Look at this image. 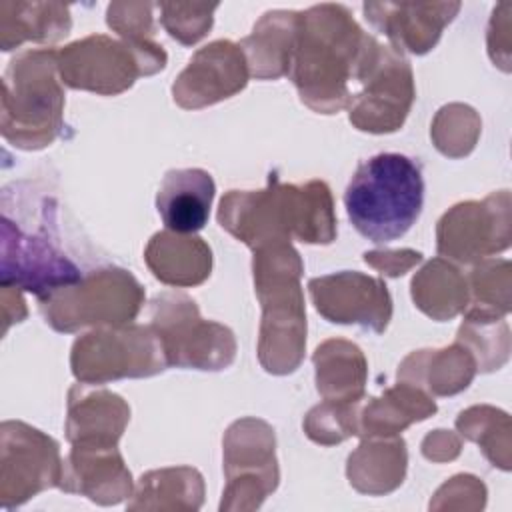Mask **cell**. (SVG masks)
I'll return each mask as SVG.
<instances>
[{"label": "cell", "instance_id": "6da1fadb", "mask_svg": "<svg viewBox=\"0 0 512 512\" xmlns=\"http://www.w3.org/2000/svg\"><path fill=\"white\" fill-rule=\"evenodd\" d=\"M378 46L340 4H320L298 14L288 72L302 102L324 114L346 106L352 98L348 82L362 80Z\"/></svg>", "mask_w": 512, "mask_h": 512}, {"label": "cell", "instance_id": "7a4b0ae2", "mask_svg": "<svg viewBox=\"0 0 512 512\" xmlns=\"http://www.w3.org/2000/svg\"><path fill=\"white\" fill-rule=\"evenodd\" d=\"M424 204V178L418 164L396 152L364 160L344 192L352 226L374 244L404 236Z\"/></svg>", "mask_w": 512, "mask_h": 512}, {"label": "cell", "instance_id": "3957f363", "mask_svg": "<svg viewBox=\"0 0 512 512\" xmlns=\"http://www.w3.org/2000/svg\"><path fill=\"white\" fill-rule=\"evenodd\" d=\"M302 262L290 242L262 246L254 252V282L264 308L260 328V362L272 374L296 370L306 344L304 298L298 286Z\"/></svg>", "mask_w": 512, "mask_h": 512}, {"label": "cell", "instance_id": "277c9868", "mask_svg": "<svg viewBox=\"0 0 512 512\" xmlns=\"http://www.w3.org/2000/svg\"><path fill=\"white\" fill-rule=\"evenodd\" d=\"M54 50L24 52L4 74L2 134L20 148H42L62 128L64 94Z\"/></svg>", "mask_w": 512, "mask_h": 512}, {"label": "cell", "instance_id": "5b68a950", "mask_svg": "<svg viewBox=\"0 0 512 512\" xmlns=\"http://www.w3.org/2000/svg\"><path fill=\"white\" fill-rule=\"evenodd\" d=\"M58 70L70 88L118 94L142 74L164 68L166 52L156 42H118L102 34L78 40L58 52Z\"/></svg>", "mask_w": 512, "mask_h": 512}, {"label": "cell", "instance_id": "8992f818", "mask_svg": "<svg viewBox=\"0 0 512 512\" xmlns=\"http://www.w3.org/2000/svg\"><path fill=\"white\" fill-rule=\"evenodd\" d=\"M142 300V288L132 274L120 268H104L42 296L40 310L54 330L74 332L90 324L120 326L130 322Z\"/></svg>", "mask_w": 512, "mask_h": 512}, {"label": "cell", "instance_id": "52a82bcc", "mask_svg": "<svg viewBox=\"0 0 512 512\" xmlns=\"http://www.w3.org/2000/svg\"><path fill=\"white\" fill-rule=\"evenodd\" d=\"M150 328L160 338L168 364L222 370L234 360L236 344L232 332L220 324L204 322L188 296H158L152 306Z\"/></svg>", "mask_w": 512, "mask_h": 512}, {"label": "cell", "instance_id": "ba28073f", "mask_svg": "<svg viewBox=\"0 0 512 512\" xmlns=\"http://www.w3.org/2000/svg\"><path fill=\"white\" fill-rule=\"evenodd\" d=\"M168 366L164 346L146 326L90 332L74 342L72 372L82 382H108L162 372Z\"/></svg>", "mask_w": 512, "mask_h": 512}, {"label": "cell", "instance_id": "9c48e42d", "mask_svg": "<svg viewBox=\"0 0 512 512\" xmlns=\"http://www.w3.org/2000/svg\"><path fill=\"white\" fill-rule=\"evenodd\" d=\"M48 226L22 230L12 218L2 216V288H20L38 298L72 286L84 276L80 268L56 248Z\"/></svg>", "mask_w": 512, "mask_h": 512}, {"label": "cell", "instance_id": "30bf717a", "mask_svg": "<svg viewBox=\"0 0 512 512\" xmlns=\"http://www.w3.org/2000/svg\"><path fill=\"white\" fill-rule=\"evenodd\" d=\"M362 92L352 100L350 122L364 132H394L414 100L412 70L394 48L378 46L362 74Z\"/></svg>", "mask_w": 512, "mask_h": 512}, {"label": "cell", "instance_id": "8fae6325", "mask_svg": "<svg viewBox=\"0 0 512 512\" xmlns=\"http://www.w3.org/2000/svg\"><path fill=\"white\" fill-rule=\"evenodd\" d=\"M316 310L338 324H360L380 334L390 322L392 300L386 284L360 272H338L308 282Z\"/></svg>", "mask_w": 512, "mask_h": 512}, {"label": "cell", "instance_id": "7c38bea8", "mask_svg": "<svg viewBox=\"0 0 512 512\" xmlns=\"http://www.w3.org/2000/svg\"><path fill=\"white\" fill-rule=\"evenodd\" d=\"M248 82V62L240 46L218 40L194 54L172 86L182 108H202L240 92Z\"/></svg>", "mask_w": 512, "mask_h": 512}, {"label": "cell", "instance_id": "4fadbf2b", "mask_svg": "<svg viewBox=\"0 0 512 512\" xmlns=\"http://www.w3.org/2000/svg\"><path fill=\"white\" fill-rule=\"evenodd\" d=\"M496 218V206H490V196L482 204L466 202L454 206L438 222V252L458 262H474L506 248L510 224H496Z\"/></svg>", "mask_w": 512, "mask_h": 512}, {"label": "cell", "instance_id": "5bb4252c", "mask_svg": "<svg viewBox=\"0 0 512 512\" xmlns=\"http://www.w3.org/2000/svg\"><path fill=\"white\" fill-rule=\"evenodd\" d=\"M460 2L436 4H390L366 2V18L386 34L396 48L412 54L428 52L440 38L442 28L456 16Z\"/></svg>", "mask_w": 512, "mask_h": 512}, {"label": "cell", "instance_id": "9a60e30c", "mask_svg": "<svg viewBox=\"0 0 512 512\" xmlns=\"http://www.w3.org/2000/svg\"><path fill=\"white\" fill-rule=\"evenodd\" d=\"M214 198V180L206 170L180 168L166 172L156 208L168 230L192 234L204 228Z\"/></svg>", "mask_w": 512, "mask_h": 512}, {"label": "cell", "instance_id": "2e32d148", "mask_svg": "<svg viewBox=\"0 0 512 512\" xmlns=\"http://www.w3.org/2000/svg\"><path fill=\"white\" fill-rule=\"evenodd\" d=\"M152 274L170 286H194L210 276V248L196 236L158 232L146 248Z\"/></svg>", "mask_w": 512, "mask_h": 512}, {"label": "cell", "instance_id": "e0dca14e", "mask_svg": "<svg viewBox=\"0 0 512 512\" xmlns=\"http://www.w3.org/2000/svg\"><path fill=\"white\" fill-rule=\"evenodd\" d=\"M298 12H268L256 24L254 34L242 44L248 50L252 74L256 78H278L288 74Z\"/></svg>", "mask_w": 512, "mask_h": 512}, {"label": "cell", "instance_id": "ac0fdd59", "mask_svg": "<svg viewBox=\"0 0 512 512\" xmlns=\"http://www.w3.org/2000/svg\"><path fill=\"white\" fill-rule=\"evenodd\" d=\"M416 306L436 320L456 316L466 306V280L444 260H432L412 280Z\"/></svg>", "mask_w": 512, "mask_h": 512}, {"label": "cell", "instance_id": "d6986e66", "mask_svg": "<svg viewBox=\"0 0 512 512\" xmlns=\"http://www.w3.org/2000/svg\"><path fill=\"white\" fill-rule=\"evenodd\" d=\"M8 6L16 12V24L2 28V50H12L22 40L34 42H54L68 34L70 14L64 4H12Z\"/></svg>", "mask_w": 512, "mask_h": 512}, {"label": "cell", "instance_id": "ffe728a7", "mask_svg": "<svg viewBox=\"0 0 512 512\" xmlns=\"http://www.w3.org/2000/svg\"><path fill=\"white\" fill-rule=\"evenodd\" d=\"M216 6L218 4H158L164 28L182 44H194L210 30Z\"/></svg>", "mask_w": 512, "mask_h": 512}]
</instances>
